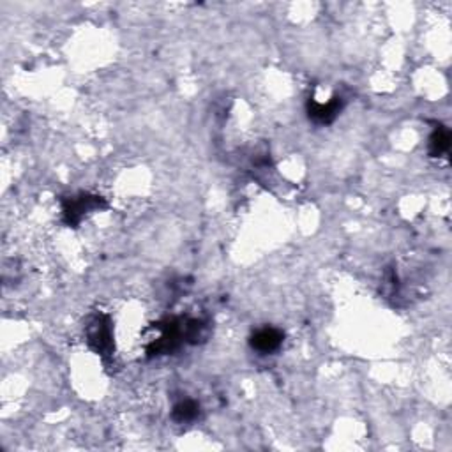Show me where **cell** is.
I'll return each instance as SVG.
<instances>
[{"instance_id": "7a4b0ae2", "label": "cell", "mask_w": 452, "mask_h": 452, "mask_svg": "<svg viewBox=\"0 0 452 452\" xmlns=\"http://www.w3.org/2000/svg\"><path fill=\"white\" fill-rule=\"evenodd\" d=\"M88 341L99 353H108L112 350V331L106 318H97L88 331Z\"/></svg>"}, {"instance_id": "8992f818", "label": "cell", "mask_w": 452, "mask_h": 452, "mask_svg": "<svg viewBox=\"0 0 452 452\" xmlns=\"http://www.w3.org/2000/svg\"><path fill=\"white\" fill-rule=\"evenodd\" d=\"M451 147V135L447 129H436L429 140V153L433 157H442Z\"/></svg>"}, {"instance_id": "3957f363", "label": "cell", "mask_w": 452, "mask_h": 452, "mask_svg": "<svg viewBox=\"0 0 452 452\" xmlns=\"http://www.w3.org/2000/svg\"><path fill=\"white\" fill-rule=\"evenodd\" d=\"M341 110V97H333L327 103H320V101H311L309 103V117L318 124H328L337 117Z\"/></svg>"}, {"instance_id": "6da1fadb", "label": "cell", "mask_w": 452, "mask_h": 452, "mask_svg": "<svg viewBox=\"0 0 452 452\" xmlns=\"http://www.w3.org/2000/svg\"><path fill=\"white\" fill-rule=\"evenodd\" d=\"M283 333L277 328H260L251 337V346L260 353H273L283 344Z\"/></svg>"}, {"instance_id": "5b68a950", "label": "cell", "mask_w": 452, "mask_h": 452, "mask_svg": "<svg viewBox=\"0 0 452 452\" xmlns=\"http://www.w3.org/2000/svg\"><path fill=\"white\" fill-rule=\"evenodd\" d=\"M198 413H200V404L193 400L180 401V403H177L172 410L173 420L179 422V424H188V422L197 420Z\"/></svg>"}, {"instance_id": "277c9868", "label": "cell", "mask_w": 452, "mask_h": 452, "mask_svg": "<svg viewBox=\"0 0 452 452\" xmlns=\"http://www.w3.org/2000/svg\"><path fill=\"white\" fill-rule=\"evenodd\" d=\"M97 205L96 198H88V197H81L78 200H71L68 204V207L64 208L66 219H68L69 224H75L81 219L83 213L90 210Z\"/></svg>"}]
</instances>
